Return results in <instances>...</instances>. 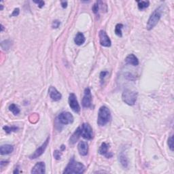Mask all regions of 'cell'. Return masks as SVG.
<instances>
[{
  "label": "cell",
  "mask_w": 174,
  "mask_h": 174,
  "mask_svg": "<svg viewBox=\"0 0 174 174\" xmlns=\"http://www.w3.org/2000/svg\"><path fill=\"white\" fill-rule=\"evenodd\" d=\"M84 171L85 166L82 163L76 162L74 158H71L63 173H83Z\"/></svg>",
  "instance_id": "cell-1"
},
{
  "label": "cell",
  "mask_w": 174,
  "mask_h": 174,
  "mask_svg": "<svg viewBox=\"0 0 174 174\" xmlns=\"http://www.w3.org/2000/svg\"><path fill=\"white\" fill-rule=\"evenodd\" d=\"M163 6H159L150 15V18H149L148 22H147L146 25V29L147 30L150 31L153 29L155 27L158 21H160V18H161L162 14H163Z\"/></svg>",
  "instance_id": "cell-2"
},
{
  "label": "cell",
  "mask_w": 174,
  "mask_h": 174,
  "mask_svg": "<svg viewBox=\"0 0 174 174\" xmlns=\"http://www.w3.org/2000/svg\"><path fill=\"white\" fill-rule=\"evenodd\" d=\"M111 119V114H110V111L106 106H101L99 108L98 112L97 117V124L99 126L103 127L105 126L106 124L110 121Z\"/></svg>",
  "instance_id": "cell-3"
},
{
  "label": "cell",
  "mask_w": 174,
  "mask_h": 174,
  "mask_svg": "<svg viewBox=\"0 0 174 174\" xmlns=\"http://www.w3.org/2000/svg\"><path fill=\"white\" fill-rule=\"evenodd\" d=\"M138 98V92L132 91L129 89H126L124 90L122 95V99L129 105H135V102Z\"/></svg>",
  "instance_id": "cell-4"
},
{
  "label": "cell",
  "mask_w": 174,
  "mask_h": 174,
  "mask_svg": "<svg viewBox=\"0 0 174 174\" xmlns=\"http://www.w3.org/2000/svg\"><path fill=\"white\" fill-rule=\"evenodd\" d=\"M81 136L87 140H92L93 138V131L92 127L88 123H83L80 126Z\"/></svg>",
  "instance_id": "cell-5"
},
{
  "label": "cell",
  "mask_w": 174,
  "mask_h": 174,
  "mask_svg": "<svg viewBox=\"0 0 174 174\" xmlns=\"http://www.w3.org/2000/svg\"><path fill=\"white\" fill-rule=\"evenodd\" d=\"M57 120L59 123L61 125H69V124L72 123L73 122V116L71 113L67 112H62L58 116Z\"/></svg>",
  "instance_id": "cell-6"
},
{
  "label": "cell",
  "mask_w": 174,
  "mask_h": 174,
  "mask_svg": "<svg viewBox=\"0 0 174 174\" xmlns=\"http://www.w3.org/2000/svg\"><path fill=\"white\" fill-rule=\"evenodd\" d=\"M69 105L71 109L73 110L74 112L79 113L80 112V106L79 105L78 100L76 95L74 93H70L69 95Z\"/></svg>",
  "instance_id": "cell-7"
},
{
  "label": "cell",
  "mask_w": 174,
  "mask_h": 174,
  "mask_svg": "<svg viewBox=\"0 0 174 174\" xmlns=\"http://www.w3.org/2000/svg\"><path fill=\"white\" fill-rule=\"evenodd\" d=\"M82 106L85 108H88L91 107L92 105V95L91 91L89 88H86L84 91V96H83L82 101Z\"/></svg>",
  "instance_id": "cell-8"
},
{
  "label": "cell",
  "mask_w": 174,
  "mask_h": 174,
  "mask_svg": "<svg viewBox=\"0 0 174 174\" xmlns=\"http://www.w3.org/2000/svg\"><path fill=\"white\" fill-rule=\"evenodd\" d=\"M49 141H50V137H48L45 142H44V144H42L41 146H40L39 148L37 149L36 151H35L34 153L29 156L30 159H36V158H38L39 156H41L42 154L45 152L46 149L47 148L48 145V143H49Z\"/></svg>",
  "instance_id": "cell-9"
},
{
  "label": "cell",
  "mask_w": 174,
  "mask_h": 174,
  "mask_svg": "<svg viewBox=\"0 0 174 174\" xmlns=\"http://www.w3.org/2000/svg\"><path fill=\"white\" fill-rule=\"evenodd\" d=\"M99 37L100 44L104 47H110L111 46L112 42L110 40L109 36H108L107 33L104 30H101L99 33Z\"/></svg>",
  "instance_id": "cell-10"
},
{
  "label": "cell",
  "mask_w": 174,
  "mask_h": 174,
  "mask_svg": "<svg viewBox=\"0 0 174 174\" xmlns=\"http://www.w3.org/2000/svg\"><path fill=\"white\" fill-rule=\"evenodd\" d=\"M50 97L54 101H58L61 99L62 95L57 90V88L54 86H51L48 89Z\"/></svg>",
  "instance_id": "cell-11"
},
{
  "label": "cell",
  "mask_w": 174,
  "mask_h": 174,
  "mask_svg": "<svg viewBox=\"0 0 174 174\" xmlns=\"http://www.w3.org/2000/svg\"><path fill=\"white\" fill-rule=\"evenodd\" d=\"M109 147H110L109 144H108L107 143L105 142L102 143V144L101 145V146H100L99 149V153L101 154V155L105 156V157L108 158H111L112 156H113V154L112 152H108Z\"/></svg>",
  "instance_id": "cell-12"
},
{
  "label": "cell",
  "mask_w": 174,
  "mask_h": 174,
  "mask_svg": "<svg viewBox=\"0 0 174 174\" xmlns=\"http://www.w3.org/2000/svg\"><path fill=\"white\" fill-rule=\"evenodd\" d=\"M46 172V165L44 162H39L36 163L32 168V173H44Z\"/></svg>",
  "instance_id": "cell-13"
},
{
  "label": "cell",
  "mask_w": 174,
  "mask_h": 174,
  "mask_svg": "<svg viewBox=\"0 0 174 174\" xmlns=\"http://www.w3.org/2000/svg\"><path fill=\"white\" fill-rule=\"evenodd\" d=\"M78 150L80 155L86 156L88 152V145L87 142H84V141L79 142L78 145Z\"/></svg>",
  "instance_id": "cell-14"
},
{
  "label": "cell",
  "mask_w": 174,
  "mask_h": 174,
  "mask_svg": "<svg viewBox=\"0 0 174 174\" xmlns=\"http://www.w3.org/2000/svg\"><path fill=\"white\" fill-rule=\"evenodd\" d=\"M125 62L127 64L133 65V66H137L139 65V60L133 54H130L127 56L125 59Z\"/></svg>",
  "instance_id": "cell-15"
},
{
  "label": "cell",
  "mask_w": 174,
  "mask_h": 174,
  "mask_svg": "<svg viewBox=\"0 0 174 174\" xmlns=\"http://www.w3.org/2000/svg\"><path fill=\"white\" fill-rule=\"evenodd\" d=\"M13 151H14V146L10 144L3 145L0 148V153L1 155H6V154H11Z\"/></svg>",
  "instance_id": "cell-16"
},
{
  "label": "cell",
  "mask_w": 174,
  "mask_h": 174,
  "mask_svg": "<svg viewBox=\"0 0 174 174\" xmlns=\"http://www.w3.org/2000/svg\"><path fill=\"white\" fill-rule=\"evenodd\" d=\"M81 137V132H80V127H78L76 131H75V132L73 133V135H71L70 140H69V143H70V144H76L77 141L79 140V138H80Z\"/></svg>",
  "instance_id": "cell-17"
},
{
  "label": "cell",
  "mask_w": 174,
  "mask_h": 174,
  "mask_svg": "<svg viewBox=\"0 0 174 174\" xmlns=\"http://www.w3.org/2000/svg\"><path fill=\"white\" fill-rule=\"evenodd\" d=\"M85 40H86V38H85L84 34H83L82 33L78 32V34H76V36H75L74 42L76 45L81 46L82 44L84 43Z\"/></svg>",
  "instance_id": "cell-18"
},
{
  "label": "cell",
  "mask_w": 174,
  "mask_h": 174,
  "mask_svg": "<svg viewBox=\"0 0 174 174\" xmlns=\"http://www.w3.org/2000/svg\"><path fill=\"white\" fill-rule=\"evenodd\" d=\"M119 160L121 162V165H123V167L127 168L128 167L129 165V161H128V158H127V156L125 155V154L124 152H121L119 155Z\"/></svg>",
  "instance_id": "cell-19"
},
{
  "label": "cell",
  "mask_w": 174,
  "mask_h": 174,
  "mask_svg": "<svg viewBox=\"0 0 174 174\" xmlns=\"http://www.w3.org/2000/svg\"><path fill=\"white\" fill-rule=\"evenodd\" d=\"M9 110L10 111L12 112L14 115H18L20 113V109H19L18 106L16 105V104H11L9 106Z\"/></svg>",
  "instance_id": "cell-20"
},
{
  "label": "cell",
  "mask_w": 174,
  "mask_h": 174,
  "mask_svg": "<svg viewBox=\"0 0 174 174\" xmlns=\"http://www.w3.org/2000/svg\"><path fill=\"white\" fill-rule=\"evenodd\" d=\"M150 5V2L148 1H138V8L140 10L147 8Z\"/></svg>",
  "instance_id": "cell-21"
},
{
  "label": "cell",
  "mask_w": 174,
  "mask_h": 174,
  "mask_svg": "<svg viewBox=\"0 0 174 174\" xmlns=\"http://www.w3.org/2000/svg\"><path fill=\"white\" fill-rule=\"evenodd\" d=\"M3 129L5 131V132L9 134L12 132H15L17 130H18V127H15V126H12V127H9V126H4L3 127Z\"/></svg>",
  "instance_id": "cell-22"
},
{
  "label": "cell",
  "mask_w": 174,
  "mask_h": 174,
  "mask_svg": "<svg viewBox=\"0 0 174 174\" xmlns=\"http://www.w3.org/2000/svg\"><path fill=\"white\" fill-rule=\"evenodd\" d=\"M123 27V24H117L115 27V34L117 36L122 37L123 36V34H122V29Z\"/></svg>",
  "instance_id": "cell-23"
},
{
  "label": "cell",
  "mask_w": 174,
  "mask_h": 174,
  "mask_svg": "<svg viewBox=\"0 0 174 174\" xmlns=\"http://www.w3.org/2000/svg\"><path fill=\"white\" fill-rule=\"evenodd\" d=\"M101 1H97V2L95 3L93 5H92V12H93L94 14H98L99 10L100 3H101Z\"/></svg>",
  "instance_id": "cell-24"
},
{
  "label": "cell",
  "mask_w": 174,
  "mask_h": 174,
  "mask_svg": "<svg viewBox=\"0 0 174 174\" xmlns=\"http://www.w3.org/2000/svg\"><path fill=\"white\" fill-rule=\"evenodd\" d=\"M168 145H169L170 150L173 152V148H174L173 147V135H171V136L169 138V140H168Z\"/></svg>",
  "instance_id": "cell-25"
},
{
  "label": "cell",
  "mask_w": 174,
  "mask_h": 174,
  "mask_svg": "<svg viewBox=\"0 0 174 174\" xmlns=\"http://www.w3.org/2000/svg\"><path fill=\"white\" fill-rule=\"evenodd\" d=\"M1 46H4L5 45V47L3 48V49L7 50V49H8V48H10V46L11 44H10V42L9 40H4V41L1 42Z\"/></svg>",
  "instance_id": "cell-26"
},
{
  "label": "cell",
  "mask_w": 174,
  "mask_h": 174,
  "mask_svg": "<svg viewBox=\"0 0 174 174\" xmlns=\"http://www.w3.org/2000/svg\"><path fill=\"white\" fill-rule=\"evenodd\" d=\"M54 157H55V159L57 160H60L61 158V151H59V150H55V151H54V154H53Z\"/></svg>",
  "instance_id": "cell-27"
},
{
  "label": "cell",
  "mask_w": 174,
  "mask_h": 174,
  "mask_svg": "<svg viewBox=\"0 0 174 174\" xmlns=\"http://www.w3.org/2000/svg\"><path fill=\"white\" fill-rule=\"evenodd\" d=\"M60 24H61V23H60L59 21H58V20L54 21L53 24H52V27H53V29H57L59 27Z\"/></svg>",
  "instance_id": "cell-28"
},
{
  "label": "cell",
  "mask_w": 174,
  "mask_h": 174,
  "mask_svg": "<svg viewBox=\"0 0 174 174\" xmlns=\"http://www.w3.org/2000/svg\"><path fill=\"white\" fill-rule=\"evenodd\" d=\"M19 13H20V10H19V8H15L13 12L12 13L11 16H17L19 14Z\"/></svg>",
  "instance_id": "cell-29"
},
{
  "label": "cell",
  "mask_w": 174,
  "mask_h": 174,
  "mask_svg": "<svg viewBox=\"0 0 174 174\" xmlns=\"http://www.w3.org/2000/svg\"><path fill=\"white\" fill-rule=\"evenodd\" d=\"M34 2L35 3H36V4H38V7L40 8H42L44 5V4H45V3H44V1H34Z\"/></svg>",
  "instance_id": "cell-30"
},
{
  "label": "cell",
  "mask_w": 174,
  "mask_h": 174,
  "mask_svg": "<svg viewBox=\"0 0 174 174\" xmlns=\"http://www.w3.org/2000/svg\"><path fill=\"white\" fill-rule=\"evenodd\" d=\"M108 71H101V73H100V79H101V80H103V79L105 78V76L108 74Z\"/></svg>",
  "instance_id": "cell-31"
},
{
  "label": "cell",
  "mask_w": 174,
  "mask_h": 174,
  "mask_svg": "<svg viewBox=\"0 0 174 174\" xmlns=\"http://www.w3.org/2000/svg\"><path fill=\"white\" fill-rule=\"evenodd\" d=\"M61 3V6H62V8H66L67 5V1H62Z\"/></svg>",
  "instance_id": "cell-32"
},
{
  "label": "cell",
  "mask_w": 174,
  "mask_h": 174,
  "mask_svg": "<svg viewBox=\"0 0 174 174\" xmlns=\"http://www.w3.org/2000/svg\"><path fill=\"white\" fill-rule=\"evenodd\" d=\"M8 161H1V163H0V165H1V168H2L4 165H6L8 163Z\"/></svg>",
  "instance_id": "cell-33"
},
{
  "label": "cell",
  "mask_w": 174,
  "mask_h": 174,
  "mask_svg": "<svg viewBox=\"0 0 174 174\" xmlns=\"http://www.w3.org/2000/svg\"><path fill=\"white\" fill-rule=\"evenodd\" d=\"M3 29H4V27H3V25L1 24V32H2L3 31Z\"/></svg>",
  "instance_id": "cell-34"
},
{
  "label": "cell",
  "mask_w": 174,
  "mask_h": 174,
  "mask_svg": "<svg viewBox=\"0 0 174 174\" xmlns=\"http://www.w3.org/2000/svg\"><path fill=\"white\" fill-rule=\"evenodd\" d=\"M61 150H62V151H63V150H64L65 149V147L64 146H63V145H62L61 147Z\"/></svg>",
  "instance_id": "cell-35"
},
{
  "label": "cell",
  "mask_w": 174,
  "mask_h": 174,
  "mask_svg": "<svg viewBox=\"0 0 174 174\" xmlns=\"http://www.w3.org/2000/svg\"><path fill=\"white\" fill-rule=\"evenodd\" d=\"M19 173V172H18V168H17V169H16H16H15V171H14V173Z\"/></svg>",
  "instance_id": "cell-36"
},
{
  "label": "cell",
  "mask_w": 174,
  "mask_h": 174,
  "mask_svg": "<svg viewBox=\"0 0 174 174\" xmlns=\"http://www.w3.org/2000/svg\"><path fill=\"white\" fill-rule=\"evenodd\" d=\"M1 5V10H3V5Z\"/></svg>",
  "instance_id": "cell-37"
}]
</instances>
